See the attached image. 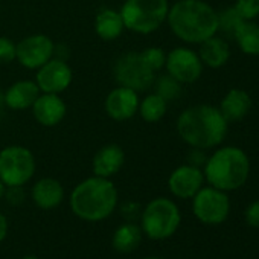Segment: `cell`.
<instances>
[{
    "mask_svg": "<svg viewBox=\"0 0 259 259\" xmlns=\"http://www.w3.org/2000/svg\"><path fill=\"white\" fill-rule=\"evenodd\" d=\"M229 122L220 108L198 104L183 110L177 119V133L180 139L192 148L210 150L218 147L227 135Z\"/></svg>",
    "mask_w": 259,
    "mask_h": 259,
    "instance_id": "6da1fadb",
    "label": "cell"
},
{
    "mask_svg": "<svg viewBox=\"0 0 259 259\" xmlns=\"http://www.w3.org/2000/svg\"><path fill=\"white\" fill-rule=\"evenodd\" d=\"M166 22L185 43L200 45L218 32V13L203 0H179L169 7Z\"/></svg>",
    "mask_w": 259,
    "mask_h": 259,
    "instance_id": "7a4b0ae2",
    "label": "cell"
},
{
    "mask_svg": "<svg viewBox=\"0 0 259 259\" xmlns=\"http://www.w3.org/2000/svg\"><path fill=\"white\" fill-rule=\"evenodd\" d=\"M72 212L84 221L108 218L117 206V189L110 179L89 177L78 183L70 194Z\"/></svg>",
    "mask_w": 259,
    "mask_h": 259,
    "instance_id": "3957f363",
    "label": "cell"
},
{
    "mask_svg": "<svg viewBox=\"0 0 259 259\" xmlns=\"http://www.w3.org/2000/svg\"><path fill=\"white\" fill-rule=\"evenodd\" d=\"M203 168L204 180L210 186L229 192L239 189L247 182L250 160L241 148L223 147L207 157Z\"/></svg>",
    "mask_w": 259,
    "mask_h": 259,
    "instance_id": "277c9868",
    "label": "cell"
},
{
    "mask_svg": "<svg viewBox=\"0 0 259 259\" xmlns=\"http://www.w3.org/2000/svg\"><path fill=\"white\" fill-rule=\"evenodd\" d=\"M168 11V0H125L119 13L125 29L148 35L166 22Z\"/></svg>",
    "mask_w": 259,
    "mask_h": 259,
    "instance_id": "5b68a950",
    "label": "cell"
},
{
    "mask_svg": "<svg viewBox=\"0 0 259 259\" xmlns=\"http://www.w3.org/2000/svg\"><path fill=\"white\" fill-rule=\"evenodd\" d=\"M182 221L177 204L165 197L151 200L141 213V229L148 238L160 241L172 236Z\"/></svg>",
    "mask_w": 259,
    "mask_h": 259,
    "instance_id": "8992f818",
    "label": "cell"
},
{
    "mask_svg": "<svg viewBox=\"0 0 259 259\" xmlns=\"http://www.w3.org/2000/svg\"><path fill=\"white\" fill-rule=\"evenodd\" d=\"M35 157L22 145H10L0 151V180L5 186H23L35 174Z\"/></svg>",
    "mask_w": 259,
    "mask_h": 259,
    "instance_id": "52a82bcc",
    "label": "cell"
},
{
    "mask_svg": "<svg viewBox=\"0 0 259 259\" xmlns=\"http://www.w3.org/2000/svg\"><path fill=\"white\" fill-rule=\"evenodd\" d=\"M113 75L117 85L133 89L138 93L153 87V82L157 76V73H154L144 61L141 51H130L122 54L113 66Z\"/></svg>",
    "mask_w": 259,
    "mask_h": 259,
    "instance_id": "ba28073f",
    "label": "cell"
},
{
    "mask_svg": "<svg viewBox=\"0 0 259 259\" xmlns=\"http://www.w3.org/2000/svg\"><path fill=\"white\" fill-rule=\"evenodd\" d=\"M192 212L198 221L204 224H221L230 212V200L227 192L213 186L201 188L192 197Z\"/></svg>",
    "mask_w": 259,
    "mask_h": 259,
    "instance_id": "9c48e42d",
    "label": "cell"
},
{
    "mask_svg": "<svg viewBox=\"0 0 259 259\" xmlns=\"http://www.w3.org/2000/svg\"><path fill=\"white\" fill-rule=\"evenodd\" d=\"M55 55L54 41L45 34H34L17 43L16 60L26 69L37 70Z\"/></svg>",
    "mask_w": 259,
    "mask_h": 259,
    "instance_id": "30bf717a",
    "label": "cell"
},
{
    "mask_svg": "<svg viewBox=\"0 0 259 259\" xmlns=\"http://www.w3.org/2000/svg\"><path fill=\"white\" fill-rule=\"evenodd\" d=\"M166 73L182 84L195 82L203 73V63L198 54L189 48H176L166 54Z\"/></svg>",
    "mask_w": 259,
    "mask_h": 259,
    "instance_id": "8fae6325",
    "label": "cell"
},
{
    "mask_svg": "<svg viewBox=\"0 0 259 259\" xmlns=\"http://www.w3.org/2000/svg\"><path fill=\"white\" fill-rule=\"evenodd\" d=\"M73 81L72 67L61 58H51L46 64L37 69L35 82L41 93L60 95L66 92Z\"/></svg>",
    "mask_w": 259,
    "mask_h": 259,
    "instance_id": "7c38bea8",
    "label": "cell"
},
{
    "mask_svg": "<svg viewBox=\"0 0 259 259\" xmlns=\"http://www.w3.org/2000/svg\"><path fill=\"white\" fill-rule=\"evenodd\" d=\"M139 101L141 99L136 90L117 85L107 95L104 108L110 119L123 122L136 116L139 110Z\"/></svg>",
    "mask_w": 259,
    "mask_h": 259,
    "instance_id": "4fadbf2b",
    "label": "cell"
},
{
    "mask_svg": "<svg viewBox=\"0 0 259 259\" xmlns=\"http://www.w3.org/2000/svg\"><path fill=\"white\" fill-rule=\"evenodd\" d=\"M204 183V174L201 168L192 166V165H182L176 168L169 179H168V188L172 195L177 198H192Z\"/></svg>",
    "mask_w": 259,
    "mask_h": 259,
    "instance_id": "5bb4252c",
    "label": "cell"
},
{
    "mask_svg": "<svg viewBox=\"0 0 259 259\" xmlns=\"http://www.w3.org/2000/svg\"><path fill=\"white\" fill-rule=\"evenodd\" d=\"M34 119L43 126L58 125L67 111L66 102L55 93H40L31 107Z\"/></svg>",
    "mask_w": 259,
    "mask_h": 259,
    "instance_id": "9a60e30c",
    "label": "cell"
},
{
    "mask_svg": "<svg viewBox=\"0 0 259 259\" xmlns=\"http://www.w3.org/2000/svg\"><path fill=\"white\" fill-rule=\"evenodd\" d=\"M125 163V153L117 144H108L99 148L92 160L93 174L98 177L110 179L120 171Z\"/></svg>",
    "mask_w": 259,
    "mask_h": 259,
    "instance_id": "2e32d148",
    "label": "cell"
},
{
    "mask_svg": "<svg viewBox=\"0 0 259 259\" xmlns=\"http://www.w3.org/2000/svg\"><path fill=\"white\" fill-rule=\"evenodd\" d=\"M40 93L41 92H40L35 81L22 79V81H17V82L11 84L4 92V98H5L7 108L22 111V110L31 108Z\"/></svg>",
    "mask_w": 259,
    "mask_h": 259,
    "instance_id": "e0dca14e",
    "label": "cell"
},
{
    "mask_svg": "<svg viewBox=\"0 0 259 259\" xmlns=\"http://www.w3.org/2000/svg\"><path fill=\"white\" fill-rule=\"evenodd\" d=\"M31 197L40 209L51 210L61 204L64 198V188L57 179L43 177L32 186Z\"/></svg>",
    "mask_w": 259,
    "mask_h": 259,
    "instance_id": "ac0fdd59",
    "label": "cell"
},
{
    "mask_svg": "<svg viewBox=\"0 0 259 259\" xmlns=\"http://www.w3.org/2000/svg\"><path fill=\"white\" fill-rule=\"evenodd\" d=\"M251 98L245 90L232 89L221 99L220 111L227 122H235L244 119L251 108Z\"/></svg>",
    "mask_w": 259,
    "mask_h": 259,
    "instance_id": "d6986e66",
    "label": "cell"
},
{
    "mask_svg": "<svg viewBox=\"0 0 259 259\" xmlns=\"http://www.w3.org/2000/svg\"><path fill=\"white\" fill-rule=\"evenodd\" d=\"M198 57L203 63V66H207L210 69H220L223 67L229 58H230V48L229 43L223 37H210L200 43Z\"/></svg>",
    "mask_w": 259,
    "mask_h": 259,
    "instance_id": "ffe728a7",
    "label": "cell"
},
{
    "mask_svg": "<svg viewBox=\"0 0 259 259\" xmlns=\"http://www.w3.org/2000/svg\"><path fill=\"white\" fill-rule=\"evenodd\" d=\"M125 26L120 17V13L111 8H102L98 11L95 17V32L104 41H114L117 40Z\"/></svg>",
    "mask_w": 259,
    "mask_h": 259,
    "instance_id": "44dd1931",
    "label": "cell"
},
{
    "mask_svg": "<svg viewBox=\"0 0 259 259\" xmlns=\"http://www.w3.org/2000/svg\"><path fill=\"white\" fill-rule=\"evenodd\" d=\"M142 241V229L135 223H125L116 229L113 233V248L117 253H132L135 251Z\"/></svg>",
    "mask_w": 259,
    "mask_h": 259,
    "instance_id": "7402d4cb",
    "label": "cell"
},
{
    "mask_svg": "<svg viewBox=\"0 0 259 259\" xmlns=\"http://www.w3.org/2000/svg\"><path fill=\"white\" fill-rule=\"evenodd\" d=\"M235 40L245 55H259V25L253 20H245L239 26L235 34Z\"/></svg>",
    "mask_w": 259,
    "mask_h": 259,
    "instance_id": "603a6c76",
    "label": "cell"
},
{
    "mask_svg": "<svg viewBox=\"0 0 259 259\" xmlns=\"http://www.w3.org/2000/svg\"><path fill=\"white\" fill-rule=\"evenodd\" d=\"M166 110H168V102L163 98H160L157 93H151V95H147L142 101H139L138 113L145 122L156 123L160 119H163V116L166 114Z\"/></svg>",
    "mask_w": 259,
    "mask_h": 259,
    "instance_id": "cb8c5ba5",
    "label": "cell"
},
{
    "mask_svg": "<svg viewBox=\"0 0 259 259\" xmlns=\"http://www.w3.org/2000/svg\"><path fill=\"white\" fill-rule=\"evenodd\" d=\"M153 87H154V93H157L166 102L176 101L182 95V82H179L176 78H172L168 73L156 76Z\"/></svg>",
    "mask_w": 259,
    "mask_h": 259,
    "instance_id": "d4e9b609",
    "label": "cell"
},
{
    "mask_svg": "<svg viewBox=\"0 0 259 259\" xmlns=\"http://www.w3.org/2000/svg\"><path fill=\"white\" fill-rule=\"evenodd\" d=\"M245 20L238 14V11L232 8H226L218 13V32H221L227 38H235L236 31Z\"/></svg>",
    "mask_w": 259,
    "mask_h": 259,
    "instance_id": "484cf974",
    "label": "cell"
},
{
    "mask_svg": "<svg viewBox=\"0 0 259 259\" xmlns=\"http://www.w3.org/2000/svg\"><path fill=\"white\" fill-rule=\"evenodd\" d=\"M141 55L144 58V61L147 63V66L154 72L159 73L163 67H165V61H166V54L162 48L157 46H150L141 51Z\"/></svg>",
    "mask_w": 259,
    "mask_h": 259,
    "instance_id": "4316f807",
    "label": "cell"
},
{
    "mask_svg": "<svg viewBox=\"0 0 259 259\" xmlns=\"http://www.w3.org/2000/svg\"><path fill=\"white\" fill-rule=\"evenodd\" d=\"M233 8L244 20H254L259 16V0H236Z\"/></svg>",
    "mask_w": 259,
    "mask_h": 259,
    "instance_id": "83f0119b",
    "label": "cell"
},
{
    "mask_svg": "<svg viewBox=\"0 0 259 259\" xmlns=\"http://www.w3.org/2000/svg\"><path fill=\"white\" fill-rule=\"evenodd\" d=\"M17 43L8 37H0V64H10L16 60Z\"/></svg>",
    "mask_w": 259,
    "mask_h": 259,
    "instance_id": "f1b7e54d",
    "label": "cell"
},
{
    "mask_svg": "<svg viewBox=\"0 0 259 259\" xmlns=\"http://www.w3.org/2000/svg\"><path fill=\"white\" fill-rule=\"evenodd\" d=\"M245 223L253 227V229H259V200H254L253 203H250L245 209Z\"/></svg>",
    "mask_w": 259,
    "mask_h": 259,
    "instance_id": "f546056e",
    "label": "cell"
},
{
    "mask_svg": "<svg viewBox=\"0 0 259 259\" xmlns=\"http://www.w3.org/2000/svg\"><path fill=\"white\" fill-rule=\"evenodd\" d=\"M10 204L13 206H19L23 203L25 200V192H23V186H7L5 195H4Z\"/></svg>",
    "mask_w": 259,
    "mask_h": 259,
    "instance_id": "4dcf8cb0",
    "label": "cell"
},
{
    "mask_svg": "<svg viewBox=\"0 0 259 259\" xmlns=\"http://www.w3.org/2000/svg\"><path fill=\"white\" fill-rule=\"evenodd\" d=\"M206 160H207V157L204 156L203 150H200V148H194L192 153L189 154V165H192V166H197V168L204 166Z\"/></svg>",
    "mask_w": 259,
    "mask_h": 259,
    "instance_id": "1f68e13d",
    "label": "cell"
},
{
    "mask_svg": "<svg viewBox=\"0 0 259 259\" xmlns=\"http://www.w3.org/2000/svg\"><path fill=\"white\" fill-rule=\"evenodd\" d=\"M7 233H8V221H7L5 215L0 212V242L7 238Z\"/></svg>",
    "mask_w": 259,
    "mask_h": 259,
    "instance_id": "d6a6232c",
    "label": "cell"
},
{
    "mask_svg": "<svg viewBox=\"0 0 259 259\" xmlns=\"http://www.w3.org/2000/svg\"><path fill=\"white\" fill-rule=\"evenodd\" d=\"M5 110H7V104H5V98H4V92L0 90V120L5 116Z\"/></svg>",
    "mask_w": 259,
    "mask_h": 259,
    "instance_id": "836d02e7",
    "label": "cell"
},
{
    "mask_svg": "<svg viewBox=\"0 0 259 259\" xmlns=\"http://www.w3.org/2000/svg\"><path fill=\"white\" fill-rule=\"evenodd\" d=\"M5 191H7V186H5V183H4L2 180H0V198H4Z\"/></svg>",
    "mask_w": 259,
    "mask_h": 259,
    "instance_id": "e575fe53",
    "label": "cell"
},
{
    "mask_svg": "<svg viewBox=\"0 0 259 259\" xmlns=\"http://www.w3.org/2000/svg\"><path fill=\"white\" fill-rule=\"evenodd\" d=\"M22 259H38L37 256H25V257H22Z\"/></svg>",
    "mask_w": 259,
    "mask_h": 259,
    "instance_id": "d590c367",
    "label": "cell"
},
{
    "mask_svg": "<svg viewBox=\"0 0 259 259\" xmlns=\"http://www.w3.org/2000/svg\"><path fill=\"white\" fill-rule=\"evenodd\" d=\"M144 259H162V257H144Z\"/></svg>",
    "mask_w": 259,
    "mask_h": 259,
    "instance_id": "8d00e7d4",
    "label": "cell"
}]
</instances>
